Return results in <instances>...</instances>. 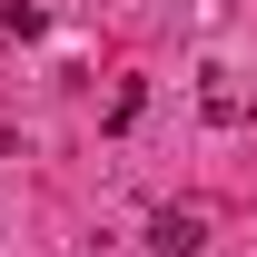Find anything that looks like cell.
<instances>
[{
    "label": "cell",
    "mask_w": 257,
    "mask_h": 257,
    "mask_svg": "<svg viewBox=\"0 0 257 257\" xmlns=\"http://www.w3.org/2000/svg\"><path fill=\"white\" fill-rule=\"evenodd\" d=\"M198 109H208L218 128H237V119H247V89H237L227 69H208V89H198Z\"/></svg>",
    "instance_id": "7a4b0ae2"
},
{
    "label": "cell",
    "mask_w": 257,
    "mask_h": 257,
    "mask_svg": "<svg viewBox=\"0 0 257 257\" xmlns=\"http://www.w3.org/2000/svg\"><path fill=\"white\" fill-rule=\"evenodd\" d=\"M208 247V208H159L149 218V257H198Z\"/></svg>",
    "instance_id": "6da1fadb"
}]
</instances>
